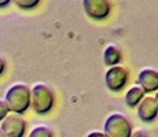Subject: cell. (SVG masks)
I'll list each match as a JSON object with an SVG mask.
<instances>
[{"mask_svg": "<svg viewBox=\"0 0 158 137\" xmlns=\"http://www.w3.org/2000/svg\"><path fill=\"white\" fill-rule=\"evenodd\" d=\"M11 2H14V4L22 10H32L36 6H39L41 0H11Z\"/></svg>", "mask_w": 158, "mask_h": 137, "instance_id": "7c38bea8", "label": "cell"}, {"mask_svg": "<svg viewBox=\"0 0 158 137\" xmlns=\"http://www.w3.org/2000/svg\"><path fill=\"white\" fill-rule=\"evenodd\" d=\"M4 102L14 114H23L30 107V88L26 84H14L6 91Z\"/></svg>", "mask_w": 158, "mask_h": 137, "instance_id": "6da1fadb", "label": "cell"}, {"mask_svg": "<svg viewBox=\"0 0 158 137\" xmlns=\"http://www.w3.org/2000/svg\"><path fill=\"white\" fill-rule=\"evenodd\" d=\"M158 115V107L156 104L154 97L147 96L140 100L138 104V117L143 122H153Z\"/></svg>", "mask_w": 158, "mask_h": 137, "instance_id": "ba28073f", "label": "cell"}, {"mask_svg": "<svg viewBox=\"0 0 158 137\" xmlns=\"http://www.w3.org/2000/svg\"><path fill=\"white\" fill-rule=\"evenodd\" d=\"M103 60L107 66H115L121 62V52L115 45L110 44L103 51Z\"/></svg>", "mask_w": 158, "mask_h": 137, "instance_id": "9c48e42d", "label": "cell"}, {"mask_svg": "<svg viewBox=\"0 0 158 137\" xmlns=\"http://www.w3.org/2000/svg\"><path fill=\"white\" fill-rule=\"evenodd\" d=\"M54 92L48 85L39 82L30 88V107L35 112L43 115L50 112L54 107Z\"/></svg>", "mask_w": 158, "mask_h": 137, "instance_id": "7a4b0ae2", "label": "cell"}, {"mask_svg": "<svg viewBox=\"0 0 158 137\" xmlns=\"http://www.w3.org/2000/svg\"><path fill=\"white\" fill-rule=\"evenodd\" d=\"M6 59L4 58L2 56V55H0V77H2L3 74H4V71H6Z\"/></svg>", "mask_w": 158, "mask_h": 137, "instance_id": "5bb4252c", "label": "cell"}, {"mask_svg": "<svg viewBox=\"0 0 158 137\" xmlns=\"http://www.w3.org/2000/svg\"><path fill=\"white\" fill-rule=\"evenodd\" d=\"M87 137H106V135L102 132H91Z\"/></svg>", "mask_w": 158, "mask_h": 137, "instance_id": "2e32d148", "label": "cell"}, {"mask_svg": "<svg viewBox=\"0 0 158 137\" xmlns=\"http://www.w3.org/2000/svg\"><path fill=\"white\" fill-rule=\"evenodd\" d=\"M106 85L111 92H120L125 88L127 82L129 80V73L125 67L120 65L110 66V69L106 71L105 75Z\"/></svg>", "mask_w": 158, "mask_h": 137, "instance_id": "5b68a950", "label": "cell"}, {"mask_svg": "<svg viewBox=\"0 0 158 137\" xmlns=\"http://www.w3.org/2000/svg\"><path fill=\"white\" fill-rule=\"evenodd\" d=\"M154 100H156V104H157V107H158V91H157L156 96H154Z\"/></svg>", "mask_w": 158, "mask_h": 137, "instance_id": "ac0fdd59", "label": "cell"}, {"mask_svg": "<svg viewBox=\"0 0 158 137\" xmlns=\"http://www.w3.org/2000/svg\"><path fill=\"white\" fill-rule=\"evenodd\" d=\"M28 137H54V132L45 125H37L30 130Z\"/></svg>", "mask_w": 158, "mask_h": 137, "instance_id": "8fae6325", "label": "cell"}, {"mask_svg": "<svg viewBox=\"0 0 158 137\" xmlns=\"http://www.w3.org/2000/svg\"><path fill=\"white\" fill-rule=\"evenodd\" d=\"M131 137H147V133L143 130H136V132H132Z\"/></svg>", "mask_w": 158, "mask_h": 137, "instance_id": "9a60e30c", "label": "cell"}, {"mask_svg": "<svg viewBox=\"0 0 158 137\" xmlns=\"http://www.w3.org/2000/svg\"><path fill=\"white\" fill-rule=\"evenodd\" d=\"M10 2H11V0H0V8L7 7V6L10 4Z\"/></svg>", "mask_w": 158, "mask_h": 137, "instance_id": "e0dca14e", "label": "cell"}, {"mask_svg": "<svg viewBox=\"0 0 158 137\" xmlns=\"http://www.w3.org/2000/svg\"><path fill=\"white\" fill-rule=\"evenodd\" d=\"M138 84L144 93H151L158 91V71L154 69H143L138 75Z\"/></svg>", "mask_w": 158, "mask_h": 137, "instance_id": "52a82bcc", "label": "cell"}, {"mask_svg": "<svg viewBox=\"0 0 158 137\" xmlns=\"http://www.w3.org/2000/svg\"><path fill=\"white\" fill-rule=\"evenodd\" d=\"M0 137H2V133H0Z\"/></svg>", "mask_w": 158, "mask_h": 137, "instance_id": "d6986e66", "label": "cell"}, {"mask_svg": "<svg viewBox=\"0 0 158 137\" xmlns=\"http://www.w3.org/2000/svg\"><path fill=\"white\" fill-rule=\"evenodd\" d=\"M83 7L88 17L96 21L106 19L111 11L109 0H83Z\"/></svg>", "mask_w": 158, "mask_h": 137, "instance_id": "8992f818", "label": "cell"}, {"mask_svg": "<svg viewBox=\"0 0 158 137\" xmlns=\"http://www.w3.org/2000/svg\"><path fill=\"white\" fill-rule=\"evenodd\" d=\"M103 129L106 137H131L132 135V123L121 112L109 115L105 121Z\"/></svg>", "mask_w": 158, "mask_h": 137, "instance_id": "3957f363", "label": "cell"}, {"mask_svg": "<svg viewBox=\"0 0 158 137\" xmlns=\"http://www.w3.org/2000/svg\"><path fill=\"white\" fill-rule=\"evenodd\" d=\"M143 97H144V91L139 85L138 87H132L125 93V103L129 107H136Z\"/></svg>", "mask_w": 158, "mask_h": 137, "instance_id": "30bf717a", "label": "cell"}, {"mask_svg": "<svg viewBox=\"0 0 158 137\" xmlns=\"http://www.w3.org/2000/svg\"><path fill=\"white\" fill-rule=\"evenodd\" d=\"M10 112V110H8L7 104H6V102L3 99H0V122H2L3 119H4V117Z\"/></svg>", "mask_w": 158, "mask_h": 137, "instance_id": "4fadbf2b", "label": "cell"}, {"mask_svg": "<svg viewBox=\"0 0 158 137\" xmlns=\"http://www.w3.org/2000/svg\"><path fill=\"white\" fill-rule=\"evenodd\" d=\"M26 132V121L19 114L8 112L0 122L2 137H23Z\"/></svg>", "mask_w": 158, "mask_h": 137, "instance_id": "277c9868", "label": "cell"}]
</instances>
